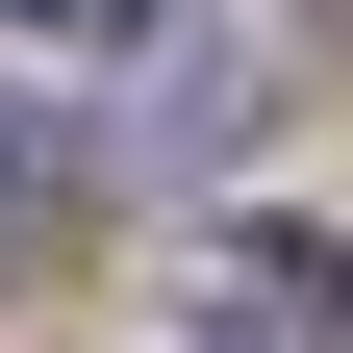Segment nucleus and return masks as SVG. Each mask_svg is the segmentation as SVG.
<instances>
[{
	"label": "nucleus",
	"instance_id": "f257e3e1",
	"mask_svg": "<svg viewBox=\"0 0 353 353\" xmlns=\"http://www.w3.org/2000/svg\"><path fill=\"white\" fill-rule=\"evenodd\" d=\"M202 353H353V252L228 228V252H202Z\"/></svg>",
	"mask_w": 353,
	"mask_h": 353
},
{
	"label": "nucleus",
	"instance_id": "f03ea898",
	"mask_svg": "<svg viewBox=\"0 0 353 353\" xmlns=\"http://www.w3.org/2000/svg\"><path fill=\"white\" fill-rule=\"evenodd\" d=\"M76 202H101V176H76L26 101H0V278H51V252H76Z\"/></svg>",
	"mask_w": 353,
	"mask_h": 353
},
{
	"label": "nucleus",
	"instance_id": "7ed1b4c3",
	"mask_svg": "<svg viewBox=\"0 0 353 353\" xmlns=\"http://www.w3.org/2000/svg\"><path fill=\"white\" fill-rule=\"evenodd\" d=\"M0 26H101V51H152V0H0Z\"/></svg>",
	"mask_w": 353,
	"mask_h": 353
}]
</instances>
